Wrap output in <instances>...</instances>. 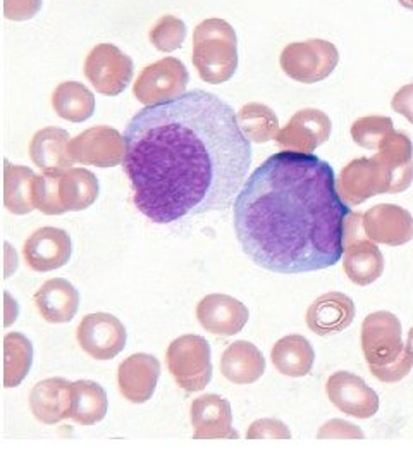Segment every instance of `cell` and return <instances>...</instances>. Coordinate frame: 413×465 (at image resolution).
I'll list each match as a JSON object with an SVG mask.
<instances>
[{
	"label": "cell",
	"mask_w": 413,
	"mask_h": 465,
	"mask_svg": "<svg viewBox=\"0 0 413 465\" xmlns=\"http://www.w3.org/2000/svg\"><path fill=\"white\" fill-rule=\"evenodd\" d=\"M393 111L407 117L413 124V84H405L398 90L391 100Z\"/></svg>",
	"instance_id": "39"
},
{
	"label": "cell",
	"mask_w": 413,
	"mask_h": 465,
	"mask_svg": "<svg viewBox=\"0 0 413 465\" xmlns=\"http://www.w3.org/2000/svg\"><path fill=\"white\" fill-rule=\"evenodd\" d=\"M159 378L161 362L150 353H133L117 369V384L121 395L136 405L152 399Z\"/></svg>",
	"instance_id": "19"
},
{
	"label": "cell",
	"mask_w": 413,
	"mask_h": 465,
	"mask_svg": "<svg viewBox=\"0 0 413 465\" xmlns=\"http://www.w3.org/2000/svg\"><path fill=\"white\" fill-rule=\"evenodd\" d=\"M330 403L347 416L370 419L379 411V397L367 382L347 371H338L326 382Z\"/></svg>",
	"instance_id": "12"
},
{
	"label": "cell",
	"mask_w": 413,
	"mask_h": 465,
	"mask_svg": "<svg viewBox=\"0 0 413 465\" xmlns=\"http://www.w3.org/2000/svg\"><path fill=\"white\" fill-rule=\"evenodd\" d=\"M336 184L338 193L349 207H357L364 203L365 200L388 193V182L384 171L374 157H362L351 161L348 166L343 167Z\"/></svg>",
	"instance_id": "13"
},
{
	"label": "cell",
	"mask_w": 413,
	"mask_h": 465,
	"mask_svg": "<svg viewBox=\"0 0 413 465\" xmlns=\"http://www.w3.org/2000/svg\"><path fill=\"white\" fill-rule=\"evenodd\" d=\"M355 319V303L341 292H330L315 300L307 311V326L319 336L345 331Z\"/></svg>",
	"instance_id": "21"
},
{
	"label": "cell",
	"mask_w": 413,
	"mask_h": 465,
	"mask_svg": "<svg viewBox=\"0 0 413 465\" xmlns=\"http://www.w3.org/2000/svg\"><path fill=\"white\" fill-rule=\"evenodd\" d=\"M398 2H399V5H403L405 9L413 11V0H398Z\"/></svg>",
	"instance_id": "41"
},
{
	"label": "cell",
	"mask_w": 413,
	"mask_h": 465,
	"mask_svg": "<svg viewBox=\"0 0 413 465\" xmlns=\"http://www.w3.org/2000/svg\"><path fill=\"white\" fill-rule=\"evenodd\" d=\"M42 9V0H4V15L11 21H30Z\"/></svg>",
	"instance_id": "38"
},
{
	"label": "cell",
	"mask_w": 413,
	"mask_h": 465,
	"mask_svg": "<svg viewBox=\"0 0 413 465\" xmlns=\"http://www.w3.org/2000/svg\"><path fill=\"white\" fill-rule=\"evenodd\" d=\"M69 143L66 130L57 126L44 128L30 142V157L44 173H64L74 163L69 153Z\"/></svg>",
	"instance_id": "24"
},
{
	"label": "cell",
	"mask_w": 413,
	"mask_h": 465,
	"mask_svg": "<svg viewBox=\"0 0 413 465\" xmlns=\"http://www.w3.org/2000/svg\"><path fill=\"white\" fill-rule=\"evenodd\" d=\"M407 350H408V353H410V357H412L413 361V328L408 331V338H407Z\"/></svg>",
	"instance_id": "40"
},
{
	"label": "cell",
	"mask_w": 413,
	"mask_h": 465,
	"mask_svg": "<svg viewBox=\"0 0 413 465\" xmlns=\"http://www.w3.org/2000/svg\"><path fill=\"white\" fill-rule=\"evenodd\" d=\"M364 232L374 243L399 247L413 240V217L395 203H379L364 213Z\"/></svg>",
	"instance_id": "15"
},
{
	"label": "cell",
	"mask_w": 413,
	"mask_h": 465,
	"mask_svg": "<svg viewBox=\"0 0 413 465\" xmlns=\"http://www.w3.org/2000/svg\"><path fill=\"white\" fill-rule=\"evenodd\" d=\"M69 153L83 166H119L126 157V138L111 126H93L71 140Z\"/></svg>",
	"instance_id": "10"
},
{
	"label": "cell",
	"mask_w": 413,
	"mask_h": 465,
	"mask_svg": "<svg viewBox=\"0 0 413 465\" xmlns=\"http://www.w3.org/2000/svg\"><path fill=\"white\" fill-rule=\"evenodd\" d=\"M393 130H395V123L391 117L365 116L353 123L351 138L359 147L378 152L382 138L388 136Z\"/></svg>",
	"instance_id": "33"
},
{
	"label": "cell",
	"mask_w": 413,
	"mask_h": 465,
	"mask_svg": "<svg viewBox=\"0 0 413 465\" xmlns=\"http://www.w3.org/2000/svg\"><path fill=\"white\" fill-rule=\"evenodd\" d=\"M124 138L133 202L157 224L226 211L250 178V140L231 105L205 90L145 107Z\"/></svg>",
	"instance_id": "1"
},
{
	"label": "cell",
	"mask_w": 413,
	"mask_h": 465,
	"mask_svg": "<svg viewBox=\"0 0 413 465\" xmlns=\"http://www.w3.org/2000/svg\"><path fill=\"white\" fill-rule=\"evenodd\" d=\"M270 361L282 376L303 378L310 374L315 362L314 347L301 334H290L281 338L272 350Z\"/></svg>",
	"instance_id": "26"
},
{
	"label": "cell",
	"mask_w": 413,
	"mask_h": 465,
	"mask_svg": "<svg viewBox=\"0 0 413 465\" xmlns=\"http://www.w3.org/2000/svg\"><path fill=\"white\" fill-rule=\"evenodd\" d=\"M238 124L243 134L253 143H267L280 134V119L276 113L261 102H250L238 113Z\"/></svg>",
	"instance_id": "32"
},
{
	"label": "cell",
	"mask_w": 413,
	"mask_h": 465,
	"mask_svg": "<svg viewBox=\"0 0 413 465\" xmlns=\"http://www.w3.org/2000/svg\"><path fill=\"white\" fill-rule=\"evenodd\" d=\"M76 338L83 351L92 359L111 361L126 347L128 332L116 316L95 312L83 317L76 330Z\"/></svg>",
	"instance_id": "11"
},
{
	"label": "cell",
	"mask_w": 413,
	"mask_h": 465,
	"mask_svg": "<svg viewBox=\"0 0 413 465\" xmlns=\"http://www.w3.org/2000/svg\"><path fill=\"white\" fill-rule=\"evenodd\" d=\"M132 57L113 44H99L86 55L84 76L92 86L107 97L121 95L132 84Z\"/></svg>",
	"instance_id": "9"
},
{
	"label": "cell",
	"mask_w": 413,
	"mask_h": 465,
	"mask_svg": "<svg viewBox=\"0 0 413 465\" xmlns=\"http://www.w3.org/2000/svg\"><path fill=\"white\" fill-rule=\"evenodd\" d=\"M339 63V52L328 40L312 38L295 42L281 52L282 73L298 84H312L326 80Z\"/></svg>",
	"instance_id": "6"
},
{
	"label": "cell",
	"mask_w": 413,
	"mask_h": 465,
	"mask_svg": "<svg viewBox=\"0 0 413 465\" xmlns=\"http://www.w3.org/2000/svg\"><path fill=\"white\" fill-rule=\"evenodd\" d=\"M190 73L180 59L164 57L145 67L133 84V95L143 105H159L186 94Z\"/></svg>",
	"instance_id": "8"
},
{
	"label": "cell",
	"mask_w": 413,
	"mask_h": 465,
	"mask_svg": "<svg viewBox=\"0 0 413 465\" xmlns=\"http://www.w3.org/2000/svg\"><path fill=\"white\" fill-rule=\"evenodd\" d=\"M97 176L83 167H71L61 173L59 197L66 213H78L92 207L99 197Z\"/></svg>",
	"instance_id": "27"
},
{
	"label": "cell",
	"mask_w": 413,
	"mask_h": 465,
	"mask_svg": "<svg viewBox=\"0 0 413 465\" xmlns=\"http://www.w3.org/2000/svg\"><path fill=\"white\" fill-rule=\"evenodd\" d=\"M107 393L99 382L90 380L73 382V403L69 412L71 420L82 426H93L107 416Z\"/></svg>",
	"instance_id": "28"
},
{
	"label": "cell",
	"mask_w": 413,
	"mask_h": 465,
	"mask_svg": "<svg viewBox=\"0 0 413 465\" xmlns=\"http://www.w3.org/2000/svg\"><path fill=\"white\" fill-rule=\"evenodd\" d=\"M362 350L372 376L380 382H398L412 371L413 361L401 340V322L395 314L378 311L362 322Z\"/></svg>",
	"instance_id": "3"
},
{
	"label": "cell",
	"mask_w": 413,
	"mask_h": 465,
	"mask_svg": "<svg viewBox=\"0 0 413 465\" xmlns=\"http://www.w3.org/2000/svg\"><path fill=\"white\" fill-rule=\"evenodd\" d=\"M52 107L69 123H83L95 113V95L80 82H64L54 90Z\"/></svg>",
	"instance_id": "29"
},
{
	"label": "cell",
	"mask_w": 413,
	"mask_h": 465,
	"mask_svg": "<svg viewBox=\"0 0 413 465\" xmlns=\"http://www.w3.org/2000/svg\"><path fill=\"white\" fill-rule=\"evenodd\" d=\"M190 422L195 440H236L232 430L231 403L219 395H203L190 407Z\"/></svg>",
	"instance_id": "20"
},
{
	"label": "cell",
	"mask_w": 413,
	"mask_h": 465,
	"mask_svg": "<svg viewBox=\"0 0 413 465\" xmlns=\"http://www.w3.org/2000/svg\"><path fill=\"white\" fill-rule=\"evenodd\" d=\"M248 307L234 297L212 293L200 300L197 305V319L203 330L215 336H234L247 326Z\"/></svg>",
	"instance_id": "17"
},
{
	"label": "cell",
	"mask_w": 413,
	"mask_h": 465,
	"mask_svg": "<svg viewBox=\"0 0 413 465\" xmlns=\"http://www.w3.org/2000/svg\"><path fill=\"white\" fill-rule=\"evenodd\" d=\"M248 440H290L291 432L278 419H259L247 431Z\"/></svg>",
	"instance_id": "36"
},
{
	"label": "cell",
	"mask_w": 413,
	"mask_h": 465,
	"mask_svg": "<svg viewBox=\"0 0 413 465\" xmlns=\"http://www.w3.org/2000/svg\"><path fill=\"white\" fill-rule=\"evenodd\" d=\"M59 178L61 173H44L34 178V209L45 216H61L66 213L59 197Z\"/></svg>",
	"instance_id": "34"
},
{
	"label": "cell",
	"mask_w": 413,
	"mask_h": 465,
	"mask_svg": "<svg viewBox=\"0 0 413 465\" xmlns=\"http://www.w3.org/2000/svg\"><path fill=\"white\" fill-rule=\"evenodd\" d=\"M34 364V345L23 332L4 336V386L16 388L28 376Z\"/></svg>",
	"instance_id": "31"
},
{
	"label": "cell",
	"mask_w": 413,
	"mask_h": 465,
	"mask_svg": "<svg viewBox=\"0 0 413 465\" xmlns=\"http://www.w3.org/2000/svg\"><path fill=\"white\" fill-rule=\"evenodd\" d=\"M71 252V238L61 228H40L25 242L23 247L26 264L36 272H50L66 266Z\"/></svg>",
	"instance_id": "18"
},
{
	"label": "cell",
	"mask_w": 413,
	"mask_h": 465,
	"mask_svg": "<svg viewBox=\"0 0 413 465\" xmlns=\"http://www.w3.org/2000/svg\"><path fill=\"white\" fill-rule=\"evenodd\" d=\"M330 119L319 109H301L276 136L282 150L312 153L317 147L329 140Z\"/></svg>",
	"instance_id": "14"
},
{
	"label": "cell",
	"mask_w": 413,
	"mask_h": 465,
	"mask_svg": "<svg viewBox=\"0 0 413 465\" xmlns=\"http://www.w3.org/2000/svg\"><path fill=\"white\" fill-rule=\"evenodd\" d=\"M317 438L319 440H345V438L347 440H355V438L364 440L365 432L348 420L332 419L320 428V431L317 432Z\"/></svg>",
	"instance_id": "37"
},
{
	"label": "cell",
	"mask_w": 413,
	"mask_h": 465,
	"mask_svg": "<svg viewBox=\"0 0 413 465\" xmlns=\"http://www.w3.org/2000/svg\"><path fill=\"white\" fill-rule=\"evenodd\" d=\"M193 66L205 84L230 82L238 69V38L231 25L211 17L193 32Z\"/></svg>",
	"instance_id": "4"
},
{
	"label": "cell",
	"mask_w": 413,
	"mask_h": 465,
	"mask_svg": "<svg viewBox=\"0 0 413 465\" xmlns=\"http://www.w3.org/2000/svg\"><path fill=\"white\" fill-rule=\"evenodd\" d=\"M362 217L360 213H351L348 217L343 271L349 282L369 286L382 276L384 257L378 245L365 234Z\"/></svg>",
	"instance_id": "7"
},
{
	"label": "cell",
	"mask_w": 413,
	"mask_h": 465,
	"mask_svg": "<svg viewBox=\"0 0 413 465\" xmlns=\"http://www.w3.org/2000/svg\"><path fill=\"white\" fill-rule=\"evenodd\" d=\"M167 367L178 386L188 393L205 390L212 380V351L199 334L176 338L167 349Z\"/></svg>",
	"instance_id": "5"
},
{
	"label": "cell",
	"mask_w": 413,
	"mask_h": 465,
	"mask_svg": "<svg viewBox=\"0 0 413 465\" xmlns=\"http://www.w3.org/2000/svg\"><path fill=\"white\" fill-rule=\"evenodd\" d=\"M334 169L314 153L282 150L247 180L234 202V232L248 257L278 274L338 264L351 209Z\"/></svg>",
	"instance_id": "2"
},
{
	"label": "cell",
	"mask_w": 413,
	"mask_h": 465,
	"mask_svg": "<svg viewBox=\"0 0 413 465\" xmlns=\"http://www.w3.org/2000/svg\"><path fill=\"white\" fill-rule=\"evenodd\" d=\"M374 159L384 171L388 193H401L412 184L413 143L408 134L393 130L388 136H384Z\"/></svg>",
	"instance_id": "16"
},
{
	"label": "cell",
	"mask_w": 413,
	"mask_h": 465,
	"mask_svg": "<svg viewBox=\"0 0 413 465\" xmlns=\"http://www.w3.org/2000/svg\"><path fill=\"white\" fill-rule=\"evenodd\" d=\"M221 372L234 384L259 381L265 372L264 355L253 343L238 340L224 350L221 357Z\"/></svg>",
	"instance_id": "25"
},
{
	"label": "cell",
	"mask_w": 413,
	"mask_h": 465,
	"mask_svg": "<svg viewBox=\"0 0 413 465\" xmlns=\"http://www.w3.org/2000/svg\"><path fill=\"white\" fill-rule=\"evenodd\" d=\"M34 174L30 167L13 166L5 161V180H4V205L9 213L25 216L34 211Z\"/></svg>",
	"instance_id": "30"
},
{
	"label": "cell",
	"mask_w": 413,
	"mask_h": 465,
	"mask_svg": "<svg viewBox=\"0 0 413 465\" xmlns=\"http://www.w3.org/2000/svg\"><path fill=\"white\" fill-rule=\"evenodd\" d=\"M186 34L188 30L182 19L172 15H165L150 30V42L159 52L171 54L182 47Z\"/></svg>",
	"instance_id": "35"
},
{
	"label": "cell",
	"mask_w": 413,
	"mask_h": 465,
	"mask_svg": "<svg viewBox=\"0 0 413 465\" xmlns=\"http://www.w3.org/2000/svg\"><path fill=\"white\" fill-rule=\"evenodd\" d=\"M73 403V382L63 378H49L34 384L30 395V409L36 420L57 424L69 419Z\"/></svg>",
	"instance_id": "23"
},
{
	"label": "cell",
	"mask_w": 413,
	"mask_h": 465,
	"mask_svg": "<svg viewBox=\"0 0 413 465\" xmlns=\"http://www.w3.org/2000/svg\"><path fill=\"white\" fill-rule=\"evenodd\" d=\"M34 302L40 316L47 322L64 324L76 316L80 309V293L64 278H52L38 288Z\"/></svg>",
	"instance_id": "22"
}]
</instances>
